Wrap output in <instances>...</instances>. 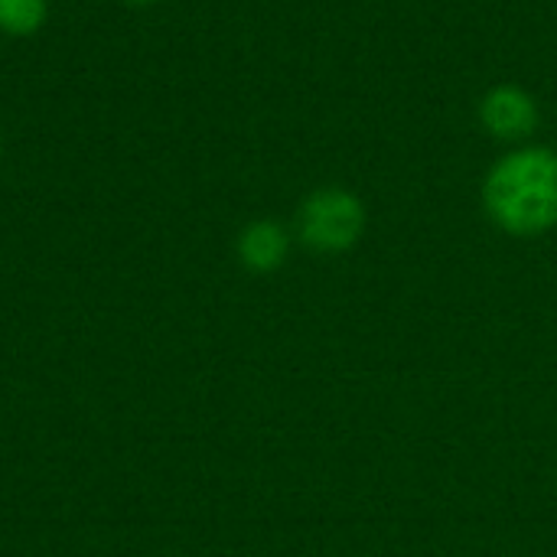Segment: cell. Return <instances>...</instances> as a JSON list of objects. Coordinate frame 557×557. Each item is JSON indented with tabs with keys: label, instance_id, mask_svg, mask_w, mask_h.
Returning <instances> with one entry per match:
<instances>
[{
	"label": "cell",
	"instance_id": "cell-1",
	"mask_svg": "<svg viewBox=\"0 0 557 557\" xmlns=\"http://www.w3.org/2000/svg\"><path fill=\"white\" fill-rule=\"evenodd\" d=\"M483 209L509 235L535 238L557 228V150L548 144L509 147L483 176Z\"/></svg>",
	"mask_w": 557,
	"mask_h": 557
},
{
	"label": "cell",
	"instance_id": "cell-2",
	"mask_svg": "<svg viewBox=\"0 0 557 557\" xmlns=\"http://www.w3.org/2000/svg\"><path fill=\"white\" fill-rule=\"evenodd\" d=\"M366 232V206L343 186L313 189L297 209V235L317 255H343Z\"/></svg>",
	"mask_w": 557,
	"mask_h": 557
},
{
	"label": "cell",
	"instance_id": "cell-3",
	"mask_svg": "<svg viewBox=\"0 0 557 557\" xmlns=\"http://www.w3.org/2000/svg\"><path fill=\"white\" fill-rule=\"evenodd\" d=\"M480 124L483 131L493 137V140H503V144H529L542 124V108H539V98L516 85V82H499L493 85L483 98H480Z\"/></svg>",
	"mask_w": 557,
	"mask_h": 557
},
{
	"label": "cell",
	"instance_id": "cell-4",
	"mask_svg": "<svg viewBox=\"0 0 557 557\" xmlns=\"http://www.w3.org/2000/svg\"><path fill=\"white\" fill-rule=\"evenodd\" d=\"M290 251V235L281 222L274 219H258L248 222L238 235V258L248 271L255 274H271L287 261Z\"/></svg>",
	"mask_w": 557,
	"mask_h": 557
},
{
	"label": "cell",
	"instance_id": "cell-5",
	"mask_svg": "<svg viewBox=\"0 0 557 557\" xmlns=\"http://www.w3.org/2000/svg\"><path fill=\"white\" fill-rule=\"evenodd\" d=\"M49 20V0H0V33L33 36Z\"/></svg>",
	"mask_w": 557,
	"mask_h": 557
},
{
	"label": "cell",
	"instance_id": "cell-6",
	"mask_svg": "<svg viewBox=\"0 0 557 557\" xmlns=\"http://www.w3.org/2000/svg\"><path fill=\"white\" fill-rule=\"evenodd\" d=\"M127 3H137V7H147V3H157V0H127Z\"/></svg>",
	"mask_w": 557,
	"mask_h": 557
},
{
	"label": "cell",
	"instance_id": "cell-7",
	"mask_svg": "<svg viewBox=\"0 0 557 557\" xmlns=\"http://www.w3.org/2000/svg\"><path fill=\"white\" fill-rule=\"evenodd\" d=\"M0 153H3V144H0Z\"/></svg>",
	"mask_w": 557,
	"mask_h": 557
}]
</instances>
